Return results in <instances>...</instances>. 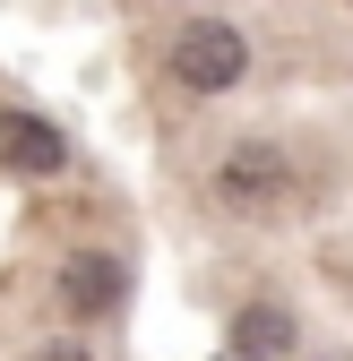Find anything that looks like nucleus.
<instances>
[{
    "instance_id": "obj_1",
    "label": "nucleus",
    "mask_w": 353,
    "mask_h": 361,
    "mask_svg": "<svg viewBox=\"0 0 353 361\" xmlns=\"http://www.w3.org/2000/svg\"><path fill=\"white\" fill-rule=\"evenodd\" d=\"M293 190H301V172H293V155L276 138H241V147H225L207 164V198L225 215H285Z\"/></svg>"
},
{
    "instance_id": "obj_2",
    "label": "nucleus",
    "mask_w": 353,
    "mask_h": 361,
    "mask_svg": "<svg viewBox=\"0 0 353 361\" xmlns=\"http://www.w3.org/2000/svg\"><path fill=\"white\" fill-rule=\"evenodd\" d=\"M164 78L181 86V95H233V86L250 78V35L233 26V18H198V26H181L164 43Z\"/></svg>"
},
{
    "instance_id": "obj_3",
    "label": "nucleus",
    "mask_w": 353,
    "mask_h": 361,
    "mask_svg": "<svg viewBox=\"0 0 353 361\" xmlns=\"http://www.w3.org/2000/svg\"><path fill=\"white\" fill-rule=\"evenodd\" d=\"M121 301H129V258H121V250L86 241V250H69V258H61V310H69L78 327L121 319Z\"/></svg>"
},
{
    "instance_id": "obj_4",
    "label": "nucleus",
    "mask_w": 353,
    "mask_h": 361,
    "mask_svg": "<svg viewBox=\"0 0 353 361\" xmlns=\"http://www.w3.org/2000/svg\"><path fill=\"white\" fill-rule=\"evenodd\" d=\"M0 172H9V180H52V172H69L61 121H43L26 104H0Z\"/></svg>"
},
{
    "instance_id": "obj_5",
    "label": "nucleus",
    "mask_w": 353,
    "mask_h": 361,
    "mask_svg": "<svg viewBox=\"0 0 353 361\" xmlns=\"http://www.w3.org/2000/svg\"><path fill=\"white\" fill-rule=\"evenodd\" d=\"M293 344H301L293 310H276V301H250V310H233L225 361H293Z\"/></svg>"
},
{
    "instance_id": "obj_6",
    "label": "nucleus",
    "mask_w": 353,
    "mask_h": 361,
    "mask_svg": "<svg viewBox=\"0 0 353 361\" xmlns=\"http://www.w3.org/2000/svg\"><path fill=\"white\" fill-rule=\"evenodd\" d=\"M26 361H95V353H86V344H69V336H61V344H35Z\"/></svg>"
},
{
    "instance_id": "obj_7",
    "label": "nucleus",
    "mask_w": 353,
    "mask_h": 361,
    "mask_svg": "<svg viewBox=\"0 0 353 361\" xmlns=\"http://www.w3.org/2000/svg\"><path fill=\"white\" fill-rule=\"evenodd\" d=\"M328 361H353V353H328Z\"/></svg>"
}]
</instances>
